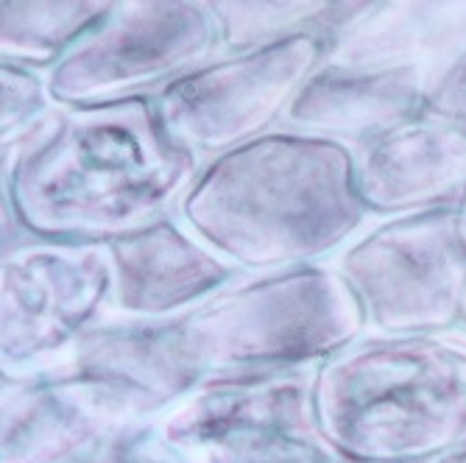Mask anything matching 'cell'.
<instances>
[{
  "label": "cell",
  "instance_id": "cell-1",
  "mask_svg": "<svg viewBox=\"0 0 466 463\" xmlns=\"http://www.w3.org/2000/svg\"><path fill=\"white\" fill-rule=\"evenodd\" d=\"M366 332L350 285L329 266L243 274L167 321H104L73 363L117 377L165 410L207 386L316 368Z\"/></svg>",
  "mask_w": 466,
  "mask_h": 463
},
{
  "label": "cell",
  "instance_id": "cell-17",
  "mask_svg": "<svg viewBox=\"0 0 466 463\" xmlns=\"http://www.w3.org/2000/svg\"><path fill=\"white\" fill-rule=\"evenodd\" d=\"M48 75L0 62V140L4 148L31 137L56 112Z\"/></svg>",
  "mask_w": 466,
  "mask_h": 463
},
{
  "label": "cell",
  "instance_id": "cell-9",
  "mask_svg": "<svg viewBox=\"0 0 466 463\" xmlns=\"http://www.w3.org/2000/svg\"><path fill=\"white\" fill-rule=\"evenodd\" d=\"M162 413L146 391L73 360L4 377L0 463H106Z\"/></svg>",
  "mask_w": 466,
  "mask_h": 463
},
{
  "label": "cell",
  "instance_id": "cell-14",
  "mask_svg": "<svg viewBox=\"0 0 466 463\" xmlns=\"http://www.w3.org/2000/svg\"><path fill=\"white\" fill-rule=\"evenodd\" d=\"M329 65L421 67L441 96L466 70V0H386L369 4L332 39Z\"/></svg>",
  "mask_w": 466,
  "mask_h": 463
},
{
  "label": "cell",
  "instance_id": "cell-15",
  "mask_svg": "<svg viewBox=\"0 0 466 463\" xmlns=\"http://www.w3.org/2000/svg\"><path fill=\"white\" fill-rule=\"evenodd\" d=\"M221 36V54L258 51L293 36L341 34L358 15L369 9L366 0L341 4V0H209Z\"/></svg>",
  "mask_w": 466,
  "mask_h": 463
},
{
  "label": "cell",
  "instance_id": "cell-16",
  "mask_svg": "<svg viewBox=\"0 0 466 463\" xmlns=\"http://www.w3.org/2000/svg\"><path fill=\"white\" fill-rule=\"evenodd\" d=\"M112 0H4L0 62L51 73L109 15Z\"/></svg>",
  "mask_w": 466,
  "mask_h": 463
},
{
  "label": "cell",
  "instance_id": "cell-5",
  "mask_svg": "<svg viewBox=\"0 0 466 463\" xmlns=\"http://www.w3.org/2000/svg\"><path fill=\"white\" fill-rule=\"evenodd\" d=\"M332 268L377 335H444L466 321V243L455 209L377 224Z\"/></svg>",
  "mask_w": 466,
  "mask_h": 463
},
{
  "label": "cell",
  "instance_id": "cell-20",
  "mask_svg": "<svg viewBox=\"0 0 466 463\" xmlns=\"http://www.w3.org/2000/svg\"><path fill=\"white\" fill-rule=\"evenodd\" d=\"M455 218H458V232H461V237H463V243H466V196H463V201L455 206Z\"/></svg>",
  "mask_w": 466,
  "mask_h": 463
},
{
  "label": "cell",
  "instance_id": "cell-7",
  "mask_svg": "<svg viewBox=\"0 0 466 463\" xmlns=\"http://www.w3.org/2000/svg\"><path fill=\"white\" fill-rule=\"evenodd\" d=\"M221 56L218 25L196 0H117L96 31L48 73L59 106L157 96Z\"/></svg>",
  "mask_w": 466,
  "mask_h": 463
},
{
  "label": "cell",
  "instance_id": "cell-13",
  "mask_svg": "<svg viewBox=\"0 0 466 463\" xmlns=\"http://www.w3.org/2000/svg\"><path fill=\"white\" fill-rule=\"evenodd\" d=\"M441 84L421 67L324 62L285 115V126L363 146L436 106Z\"/></svg>",
  "mask_w": 466,
  "mask_h": 463
},
{
  "label": "cell",
  "instance_id": "cell-3",
  "mask_svg": "<svg viewBox=\"0 0 466 463\" xmlns=\"http://www.w3.org/2000/svg\"><path fill=\"white\" fill-rule=\"evenodd\" d=\"M177 216L251 277L324 266L371 218L355 146L290 126L204 162Z\"/></svg>",
  "mask_w": 466,
  "mask_h": 463
},
{
  "label": "cell",
  "instance_id": "cell-4",
  "mask_svg": "<svg viewBox=\"0 0 466 463\" xmlns=\"http://www.w3.org/2000/svg\"><path fill=\"white\" fill-rule=\"evenodd\" d=\"M313 410L344 463H439L466 447V338L360 335L313 368Z\"/></svg>",
  "mask_w": 466,
  "mask_h": 463
},
{
  "label": "cell",
  "instance_id": "cell-18",
  "mask_svg": "<svg viewBox=\"0 0 466 463\" xmlns=\"http://www.w3.org/2000/svg\"><path fill=\"white\" fill-rule=\"evenodd\" d=\"M106 463H185V460L174 449H167L159 441L154 425H148L129 444H123Z\"/></svg>",
  "mask_w": 466,
  "mask_h": 463
},
{
  "label": "cell",
  "instance_id": "cell-2",
  "mask_svg": "<svg viewBox=\"0 0 466 463\" xmlns=\"http://www.w3.org/2000/svg\"><path fill=\"white\" fill-rule=\"evenodd\" d=\"M201 165L167 132L154 96L56 106L31 137L4 148V246L129 237L174 216Z\"/></svg>",
  "mask_w": 466,
  "mask_h": 463
},
{
  "label": "cell",
  "instance_id": "cell-12",
  "mask_svg": "<svg viewBox=\"0 0 466 463\" xmlns=\"http://www.w3.org/2000/svg\"><path fill=\"white\" fill-rule=\"evenodd\" d=\"M112 305L104 321H167L213 299L243 277L201 243L179 216H167L106 246Z\"/></svg>",
  "mask_w": 466,
  "mask_h": 463
},
{
  "label": "cell",
  "instance_id": "cell-19",
  "mask_svg": "<svg viewBox=\"0 0 466 463\" xmlns=\"http://www.w3.org/2000/svg\"><path fill=\"white\" fill-rule=\"evenodd\" d=\"M436 106L444 109V112H452V115L466 117V70L452 81V87L436 101Z\"/></svg>",
  "mask_w": 466,
  "mask_h": 463
},
{
  "label": "cell",
  "instance_id": "cell-10",
  "mask_svg": "<svg viewBox=\"0 0 466 463\" xmlns=\"http://www.w3.org/2000/svg\"><path fill=\"white\" fill-rule=\"evenodd\" d=\"M154 430L185 463H344L316 425L313 368L207 386Z\"/></svg>",
  "mask_w": 466,
  "mask_h": 463
},
{
  "label": "cell",
  "instance_id": "cell-22",
  "mask_svg": "<svg viewBox=\"0 0 466 463\" xmlns=\"http://www.w3.org/2000/svg\"><path fill=\"white\" fill-rule=\"evenodd\" d=\"M461 329H463V335H466V321H463V327H461Z\"/></svg>",
  "mask_w": 466,
  "mask_h": 463
},
{
  "label": "cell",
  "instance_id": "cell-21",
  "mask_svg": "<svg viewBox=\"0 0 466 463\" xmlns=\"http://www.w3.org/2000/svg\"><path fill=\"white\" fill-rule=\"evenodd\" d=\"M439 463H466V447L458 449V452H452V455H447V458H441Z\"/></svg>",
  "mask_w": 466,
  "mask_h": 463
},
{
  "label": "cell",
  "instance_id": "cell-11",
  "mask_svg": "<svg viewBox=\"0 0 466 463\" xmlns=\"http://www.w3.org/2000/svg\"><path fill=\"white\" fill-rule=\"evenodd\" d=\"M369 216L455 209L466 196V117L439 106L355 148Z\"/></svg>",
  "mask_w": 466,
  "mask_h": 463
},
{
  "label": "cell",
  "instance_id": "cell-8",
  "mask_svg": "<svg viewBox=\"0 0 466 463\" xmlns=\"http://www.w3.org/2000/svg\"><path fill=\"white\" fill-rule=\"evenodd\" d=\"M329 54L324 36H293L246 54H221L154 96L171 132L201 162L285 126V115Z\"/></svg>",
  "mask_w": 466,
  "mask_h": 463
},
{
  "label": "cell",
  "instance_id": "cell-6",
  "mask_svg": "<svg viewBox=\"0 0 466 463\" xmlns=\"http://www.w3.org/2000/svg\"><path fill=\"white\" fill-rule=\"evenodd\" d=\"M112 305L106 246L23 237L0 263V366L25 377L70 363Z\"/></svg>",
  "mask_w": 466,
  "mask_h": 463
}]
</instances>
